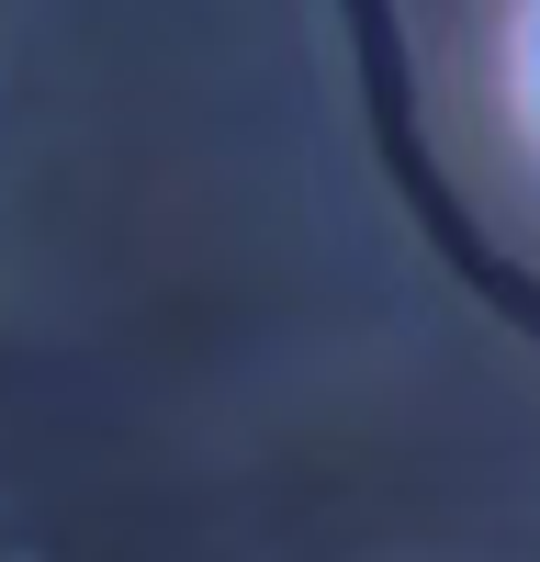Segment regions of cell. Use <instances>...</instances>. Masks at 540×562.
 I'll use <instances>...</instances> for the list:
<instances>
[{
    "label": "cell",
    "mask_w": 540,
    "mask_h": 562,
    "mask_svg": "<svg viewBox=\"0 0 540 562\" xmlns=\"http://www.w3.org/2000/svg\"><path fill=\"white\" fill-rule=\"evenodd\" d=\"M518 90H529V124H540V0H529V23H518Z\"/></svg>",
    "instance_id": "cell-1"
}]
</instances>
